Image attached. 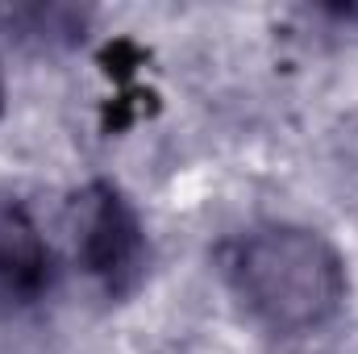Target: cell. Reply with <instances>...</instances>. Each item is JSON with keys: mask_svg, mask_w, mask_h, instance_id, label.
<instances>
[{"mask_svg": "<svg viewBox=\"0 0 358 354\" xmlns=\"http://www.w3.org/2000/svg\"><path fill=\"white\" fill-rule=\"evenodd\" d=\"M238 300L275 334H308L346 304V263L329 238L304 225H263L229 259Z\"/></svg>", "mask_w": 358, "mask_h": 354, "instance_id": "cell-1", "label": "cell"}, {"mask_svg": "<svg viewBox=\"0 0 358 354\" xmlns=\"http://www.w3.org/2000/svg\"><path fill=\"white\" fill-rule=\"evenodd\" d=\"M71 221H76L80 267L108 296H125L142 279V267H146V229L134 204L113 183L96 179L76 196Z\"/></svg>", "mask_w": 358, "mask_h": 354, "instance_id": "cell-2", "label": "cell"}, {"mask_svg": "<svg viewBox=\"0 0 358 354\" xmlns=\"http://www.w3.org/2000/svg\"><path fill=\"white\" fill-rule=\"evenodd\" d=\"M50 283V246L25 204L0 196V313L29 309Z\"/></svg>", "mask_w": 358, "mask_h": 354, "instance_id": "cell-3", "label": "cell"}, {"mask_svg": "<svg viewBox=\"0 0 358 354\" xmlns=\"http://www.w3.org/2000/svg\"><path fill=\"white\" fill-rule=\"evenodd\" d=\"M0 113H4V76H0Z\"/></svg>", "mask_w": 358, "mask_h": 354, "instance_id": "cell-4", "label": "cell"}]
</instances>
